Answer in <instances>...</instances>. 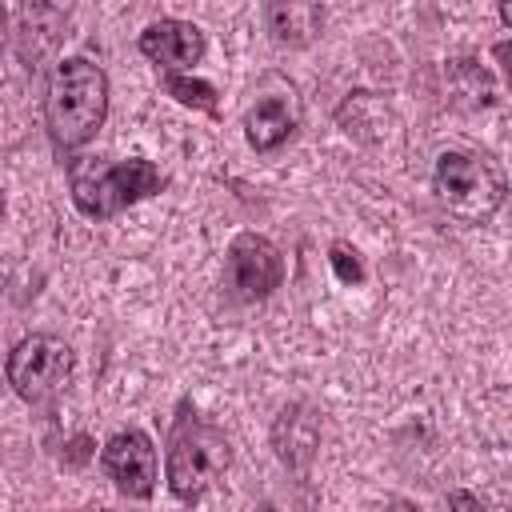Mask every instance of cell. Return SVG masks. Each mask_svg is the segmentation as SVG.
<instances>
[{
    "mask_svg": "<svg viewBox=\"0 0 512 512\" xmlns=\"http://www.w3.org/2000/svg\"><path fill=\"white\" fill-rule=\"evenodd\" d=\"M108 116V76L88 56H68L52 68L44 92V128L60 160L80 152Z\"/></svg>",
    "mask_w": 512,
    "mask_h": 512,
    "instance_id": "1",
    "label": "cell"
},
{
    "mask_svg": "<svg viewBox=\"0 0 512 512\" xmlns=\"http://www.w3.org/2000/svg\"><path fill=\"white\" fill-rule=\"evenodd\" d=\"M228 464H232L228 436L216 424L188 412V404H184L168 432V456H164V476H168L172 496L184 504L200 500L228 472Z\"/></svg>",
    "mask_w": 512,
    "mask_h": 512,
    "instance_id": "2",
    "label": "cell"
},
{
    "mask_svg": "<svg viewBox=\"0 0 512 512\" xmlns=\"http://www.w3.org/2000/svg\"><path fill=\"white\" fill-rule=\"evenodd\" d=\"M72 204L92 216V220H108V216H120L124 208L156 196L164 188V172L144 160V156H132V160H116V164H72Z\"/></svg>",
    "mask_w": 512,
    "mask_h": 512,
    "instance_id": "3",
    "label": "cell"
},
{
    "mask_svg": "<svg viewBox=\"0 0 512 512\" xmlns=\"http://www.w3.org/2000/svg\"><path fill=\"white\" fill-rule=\"evenodd\" d=\"M432 184H436L440 204L464 224H488L500 212L504 192H508L504 172H500V164L492 156L460 152V148H452V152H444L436 160Z\"/></svg>",
    "mask_w": 512,
    "mask_h": 512,
    "instance_id": "4",
    "label": "cell"
},
{
    "mask_svg": "<svg viewBox=\"0 0 512 512\" xmlns=\"http://www.w3.org/2000/svg\"><path fill=\"white\" fill-rule=\"evenodd\" d=\"M72 348L52 336V332H32L24 340H16V348L4 360V376L12 384V392L24 404H48L64 392L68 376H72Z\"/></svg>",
    "mask_w": 512,
    "mask_h": 512,
    "instance_id": "5",
    "label": "cell"
},
{
    "mask_svg": "<svg viewBox=\"0 0 512 512\" xmlns=\"http://www.w3.org/2000/svg\"><path fill=\"white\" fill-rule=\"evenodd\" d=\"M224 272H228V288L236 300H264L280 288L284 280V256L280 248L260 236V232H240L232 244H228V260H224Z\"/></svg>",
    "mask_w": 512,
    "mask_h": 512,
    "instance_id": "6",
    "label": "cell"
},
{
    "mask_svg": "<svg viewBox=\"0 0 512 512\" xmlns=\"http://www.w3.org/2000/svg\"><path fill=\"white\" fill-rule=\"evenodd\" d=\"M100 468L104 476L132 500H148L156 492V480H160V460H156V444L140 432V428H128V432H116L104 448H100Z\"/></svg>",
    "mask_w": 512,
    "mask_h": 512,
    "instance_id": "7",
    "label": "cell"
},
{
    "mask_svg": "<svg viewBox=\"0 0 512 512\" xmlns=\"http://www.w3.org/2000/svg\"><path fill=\"white\" fill-rule=\"evenodd\" d=\"M304 120V108H300V96L292 84H280L276 92H260L252 100V108L244 112V136L256 152H276L284 140L296 136Z\"/></svg>",
    "mask_w": 512,
    "mask_h": 512,
    "instance_id": "8",
    "label": "cell"
},
{
    "mask_svg": "<svg viewBox=\"0 0 512 512\" xmlns=\"http://www.w3.org/2000/svg\"><path fill=\"white\" fill-rule=\"evenodd\" d=\"M136 48L152 60V64H160L164 72H192L200 60H204V52H208V40H204V28H196L192 20H152L144 32H140V40H136Z\"/></svg>",
    "mask_w": 512,
    "mask_h": 512,
    "instance_id": "9",
    "label": "cell"
},
{
    "mask_svg": "<svg viewBox=\"0 0 512 512\" xmlns=\"http://www.w3.org/2000/svg\"><path fill=\"white\" fill-rule=\"evenodd\" d=\"M272 448L292 472H308L320 448V416L308 404H288L272 424Z\"/></svg>",
    "mask_w": 512,
    "mask_h": 512,
    "instance_id": "10",
    "label": "cell"
},
{
    "mask_svg": "<svg viewBox=\"0 0 512 512\" xmlns=\"http://www.w3.org/2000/svg\"><path fill=\"white\" fill-rule=\"evenodd\" d=\"M264 24H268L276 44L304 48L324 28V8L320 4H304V0H272V4H264Z\"/></svg>",
    "mask_w": 512,
    "mask_h": 512,
    "instance_id": "11",
    "label": "cell"
},
{
    "mask_svg": "<svg viewBox=\"0 0 512 512\" xmlns=\"http://www.w3.org/2000/svg\"><path fill=\"white\" fill-rule=\"evenodd\" d=\"M164 92L188 108H200V112H216V88L200 76H188V72H164Z\"/></svg>",
    "mask_w": 512,
    "mask_h": 512,
    "instance_id": "12",
    "label": "cell"
},
{
    "mask_svg": "<svg viewBox=\"0 0 512 512\" xmlns=\"http://www.w3.org/2000/svg\"><path fill=\"white\" fill-rule=\"evenodd\" d=\"M328 260H332V272H336L340 284H360V280H364V264H360V256H356L352 244L336 240V244L328 248Z\"/></svg>",
    "mask_w": 512,
    "mask_h": 512,
    "instance_id": "13",
    "label": "cell"
},
{
    "mask_svg": "<svg viewBox=\"0 0 512 512\" xmlns=\"http://www.w3.org/2000/svg\"><path fill=\"white\" fill-rule=\"evenodd\" d=\"M448 504H452V508H460V512H480V504H476L468 492H452V496H448Z\"/></svg>",
    "mask_w": 512,
    "mask_h": 512,
    "instance_id": "14",
    "label": "cell"
},
{
    "mask_svg": "<svg viewBox=\"0 0 512 512\" xmlns=\"http://www.w3.org/2000/svg\"><path fill=\"white\" fill-rule=\"evenodd\" d=\"M0 48H4V8H0Z\"/></svg>",
    "mask_w": 512,
    "mask_h": 512,
    "instance_id": "15",
    "label": "cell"
},
{
    "mask_svg": "<svg viewBox=\"0 0 512 512\" xmlns=\"http://www.w3.org/2000/svg\"><path fill=\"white\" fill-rule=\"evenodd\" d=\"M256 512H276V508H272V504H260V508H256Z\"/></svg>",
    "mask_w": 512,
    "mask_h": 512,
    "instance_id": "16",
    "label": "cell"
},
{
    "mask_svg": "<svg viewBox=\"0 0 512 512\" xmlns=\"http://www.w3.org/2000/svg\"><path fill=\"white\" fill-rule=\"evenodd\" d=\"M0 220H4V196H0Z\"/></svg>",
    "mask_w": 512,
    "mask_h": 512,
    "instance_id": "17",
    "label": "cell"
}]
</instances>
